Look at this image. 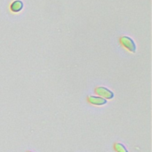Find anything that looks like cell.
<instances>
[{
  "mask_svg": "<svg viewBox=\"0 0 152 152\" xmlns=\"http://www.w3.org/2000/svg\"><path fill=\"white\" fill-rule=\"evenodd\" d=\"M95 94L99 95V97H102L105 100H110L114 97V93L105 87L98 86L95 88Z\"/></svg>",
  "mask_w": 152,
  "mask_h": 152,
  "instance_id": "obj_2",
  "label": "cell"
},
{
  "mask_svg": "<svg viewBox=\"0 0 152 152\" xmlns=\"http://www.w3.org/2000/svg\"><path fill=\"white\" fill-rule=\"evenodd\" d=\"M28 152H31V151H28Z\"/></svg>",
  "mask_w": 152,
  "mask_h": 152,
  "instance_id": "obj_6",
  "label": "cell"
},
{
  "mask_svg": "<svg viewBox=\"0 0 152 152\" xmlns=\"http://www.w3.org/2000/svg\"><path fill=\"white\" fill-rule=\"evenodd\" d=\"M120 43L128 51H130L132 53H135L136 52V45H135L134 41L131 37H126V36H123V37H120Z\"/></svg>",
  "mask_w": 152,
  "mask_h": 152,
  "instance_id": "obj_1",
  "label": "cell"
},
{
  "mask_svg": "<svg viewBox=\"0 0 152 152\" xmlns=\"http://www.w3.org/2000/svg\"><path fill=\"white\" fill-rule=\"evenodd\" d=\"M88 102L94 105H104L107 103V100L102 98V97H98V96H89L87 98Z\"/></svg>",
  "mask_w": 152,
  "mask_h": 152,
  "instance_id": "obj_3",
  "label": "cell"
},
{
  "mask_svg": "<svg viewBox=\"0 0 152 152\" xmlns=\"http://www.w3.org/2000/svg\"><path fill=\"white\" fill-rule=\"evenodd\" d=\"M114 148L117 152H128V151L126 149V147L121 143H116L114 145Z\"/></svg>",
  "mask_w": 152,
  "mask_h": 152,
  "instance_id": "obj_5",
  "label": "cell"
},
{
  "mask_svg": "<svg viewBox=\"0 0 152 152\" xmlns=\"http://www.w3.org/2000/svg\"><path fill=\"white\" fill-rule=\"evenodd\" d=\"M22 8H23V3L20 0H15L10 5V9L12 12H19L22 10Z\"/></svg>",
  "mask_w": 152,
  "mask_h": 152,
  "instance_id": "obj_4",
  "label": "cell"
}]
</instances>
